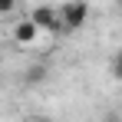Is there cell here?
I'll list each match as a JSON object with an SVG mask.
<instances>
[{
  "label": "cell",
  "mask_w": 122,
  "mask_h": 122,
  "mask_svg": "<svg viewBox=\"0 0 122 122\" xmlns=\"http://www.w3.org/2000/svg\"><path fill=\"white\" fill-rule=\"evenodd\" d=\"M56 17H60V33H76L89 17V7L86 3H63V7H56Z\"/></svg>",
  "instance_id": "obj_1"
},
{
  "label": "cell",
  "mask_w": 122,
  "mask_h": 122,
  "mask_svg": "<svg viewBox=\"0 0 122 122\" xmlns=\"http://www.w3.org/2000/svg\"><path fill=\"white\" fill-rule=\"evenodd\" d=\"M30 23L36 30H50V33H60V17H56V7H33Z\"/></svg>",
  "instance_id": "obj_2"
},
{
  "label": "cell",
  "mask_w": 122,
  "mask_h": 122,
  "mask_svg": "<svg viewBox=\"0 0 122 122\" xmlns=\"http://www.w3.org/2000/svg\"><path fill=\"white\" fill-rule=\"evenodd\" d=\"M36 36H40V30H36L30 20H20L17 26H13V40L20 43V46H30V43H36Z\"/></svg>",
  "instance_id": "obj_3"
},
{
  "label": "cell",
  "mask_w": 122,
  "mask_h": 122,
  "mask_svg": "<svg viewBox=\"0 0 122 122\" xmlns=\"http://www.w3.org/2000/svg\"><path fill=\"white\" fill-rule=\"evenodd\" d=\"M46 76H50V69H46L43 63H33V66L26 69V82H30V86H40Z\"/></svg>",
  "instance_id": "obj_4"
},
{
  "label": "cell",
  "mask_w": 122,
  "mask_h": 122,
  "mask_svg": "<svg viewBox=\"0 0 122 122\" xmlns=\"http://www.w3.org/2000/svg\"><path fill=\"white\" fill-rule=\"evenodd\" d=\"M13 10H17L13 0H0V17H3V13H13Z\"/></svg>",
  "instance_id": "obj_5"
},
{
  "label": "cell",
  "mask_w": 122,
  "mask_h": 122,
  "mask_svg": "<svg viewBox=\"0 0 122 122\" xmlns=\"http://www.w3.org/2000/svg\"><path fill=\"white\" fill-rule=\"evenodd\" d=\"M33 122H46V119H33Z\"/></svg>",
  "instance_id": "obj_6"
}]
</instances>
